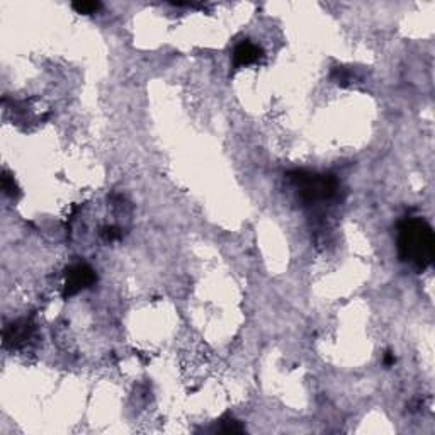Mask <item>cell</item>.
Segmentation results:
<instances>
[{
	"label": "cell",
	"mask_w": 435,
	"mask_h": 435,
	"mask_svg": "<svg viewBox=\"0 0 435 435\" xmlns=\"http://www.w3.org/2000/svg\"><path fill=\"white\" fill-rule=\"evenodd\" d=\"M3 190H5L7 194H10V196H14L15 190H17V187H15V184H14V180H10L7 173L3 175Z\"/></svg>",
	"instance_id": "cell-10"
},
{
	"label": "cell",
	"mask_w": 435,
	"mask_h": 435,
	"mask_svg": "<svg viewBox=\"0 0 435 435\" xmlns=\"http://www.w3.org/2000/svg\"><path fill=\"white\" fill-rule=\"evenodd\" d=\"M221 432H225V434H242L243 427L240 425V422L233 420V418H228V420L223 422Z\"/></svg>",
	"instance_id": "cell-7"
},
{
	"label": "cell",
	"mask_w": 435,
	"mask_h": 435,
	"mask_svg": "<svg viewBox=\"0 0 435 435\" xmlns=\"http://www.w3.org/2000/svg\"><path fill=\"white\" fill-rule=\"evenodd\" d=\"M262 56V49L257 46L252 41H242L233 53V61L237 66H247L252 65L255 61H259V58Z\"/></svg>",
	"instance_id": "cell-5"
},
{
	"label": "cell",
	"mask_w": 435,
	"mask_h": 435,
	"mask_svg": "<svg viewBox=\"0 0 435 435\" xmlns=\"http://www.w3.org/2000/svg\"><path fill=\"white\" fill-rule=\"evenodd\" d=\"M384 366L386 367H391V366H395V362H396V357H395V354H393L391 350H388L386 354H384Z\"/></svg>",
	"instance_id": "cell-11"
},
{
	"label": "cell",
	"mask_w": 435,
	"mask_h": 435,
	"mask_svg": "<svg viewBox=\"0 0 435 435\" xmlns=\"http://www.w3.org/2000/svg\"><path fill=\"white\" fill-rule=\"evenodd\" d=\"M331 77H333V80L340 85H347L350 82V73L347 72L345 68H335L333 73H331Z\"/></svg>",
	"instance_id": "cell-8"
},
{
	"label": "cell",
	"mask_w": 435,
	"mask_h": 435,
	"mask_svg": "<svg viewBox=\"0 0 435 435\" xmlns=\"http://www.w3.org/2000/svg\"><path fill=\"white\" fill-rule=\"evenodd\" d=\"M95 272L90 265L87 264H73L66 269V274H65V291H63V296L65 297H70L73 294L80 292L82 289L89 288L95 283Z\"/></svg>",
	"instance_id": "cell-3"
},
{
	"label": "cell",
	"mask_w": 435,
	"mask_h": 435,
	"mask_svg": "<svg viewBox=\"0 0 435 435\" xmlns=\"http://www.w3.org/2000/svg\"><path fill=\"white\" fill-rule=\"evenodd\" d=\"M434 254L435 237L432 226L422 218L405 219L398 233V255L401 262L410 264L417 271H425L434 262Z\"/></svg>",
	"instance_id": "cell-1"
},
{
	"label": "cell",
	"mask_w": 435,
	"mask_h": 435,
	"mask_svg": "<svg viewBox=\"0 0 435 435\" xmlns=\"http://www.w3.org/2000/svg\"><path fill=\"white\" fill-rule=\"evenodd\" d=\"M291 180L297 189V194L306 202H316L330 199L337 190V180L331 175H318L311 172H294Z\"/></svg>",
	"instance_id": "cell-2"
},
{
	"label": "cell",
	"mask_w": 435,
	"mask_h": 435,
	"mask_svg": "<svg viewBox=\"0 0 435 435\" xmlns=\"http://www.w3.org/2000/svg\"><path fill=\"white\" fill-rule=\"evenodd\" d=\"M72 7L77 14L90 15V14H95V12L101 9V2H75V3H72Z\"/></svg>",
	"instance_id": "cell-6"
},
{
	"label": "cell",
	"mask_w": 435,
	"mask_h": 435,
	"mask_svg": "<svg viewBox=\"0 0 435 435\" xmlns=\"http://www.w3.org/2000/svg\"><path fill=\"white\" fill-rule=\"evenodd\" d=\"M101 233H102V237H104L106 240H109V242H113V240L121 237V233H119V230L116 226H106V228H102Z\"/></svg>",
	"instance_id": "cell-9"
},
{
	"label": "cell",
	"mask_w": 435,
	"mask_h": 435,
	"mask_svg": "<svg viewBox=\"0 0 435 435\" xmlns=\"http://www.w3.org/2000/svg\"><path fill=\"white\" fill-rule=\"evenodd\" d=\"M32 331H34V325L27 320H19L14 321L12 325H9L3 331V340H5V345H10L12 349H17V347H22L29 338L32 337Z\"/></svg>",
	"instance_id": "cell-4"
}]
</instances>
